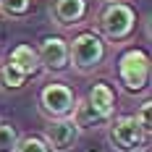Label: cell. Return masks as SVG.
Returning a JSON list of instances; mask_svg holds the SVG:
<instances>
[{"label": "cell", "instance_id": "6", "mask_svg": "<svg viewBox=\"0 0 152 152\" xmlns=\"http://www.w3.org/2000/svg\"><path fill=\"white\" fill-rule=\"evenodd\" d=\"M81 137V129L74 123V118H55L47 121L45 131H42V142H45L50 152H68L76 147V142Z\"/></svg>", "mask_w": 152, "mask_h": 152}, {"label": "cell", "instance_id": "9", "mask_svg": "<svg viewBox=\"0 0 152 152\" xmlns=\"http://www.w3.org/2000/svg\"><path fill=\"white\" fill-rule=\"evenodd\" d=\"M8 61L13 63L26 79H29V76H37L39 71H42L39 58H37V50H34L31 45H16L13 50H11V55H8Z\"/></svg>", "mask_w": 152, "mask_h": 152}, {"label": "cell", "instance_id": "17", "mask_svg": "<svg viewBox=\"0 0 152 152\" xmlns=\"http://www.w3.org/2000/svg\"><path fill=\"white\" fill-rule=\"evenodd\" d=\"M107 3H118V0H107ZM121 3H123V0H121Z\"/></svg>", "mask_w": 152, "mask_h": 152}, {"label": "cell", "instance_id": "14", "mask_svg": "<svg viewBox=\"0 0 152 152\" xmlns=\"http://www.w3.org/2000/svg\"><path fill=\"white\" fill-rule=\"evenodd\" d=\"M31 8V0H0V13L8 18H21Z\"/></svg>", "mask_w": 152, "mask_h": 152}, {"label": "cell", "instance_id": "8", "mask_svg": "<svg viewBox=\"0 0 152 152\" xmlns=\"http://www.w3.org/2000/svg\"><path fill=\"white\" fill-rule=\"evenodd\" d=\"M50 16H53V24H58L61 29H71L84 21L87 0H55L50 8Z\"/></svg>", "mask_w": 152, "mask_h": 152}, {"label": "cell", "instance_id": "11", "mask_svg": "<svg viewBox=\"0 0 152 152\" xmlns=\"http://www.w3.org/2000/svg\"><path fill=\"white\" fill-rule=\"evenodd\" d=\"M71 118H74V123L81 129V131H84V129H97V126L107 123V118H102V115H100V113L87 102V97H84V100H76Z\"/></svg>", "mask_w": 152, "mask_h": 152}, {"label": "cell", "instance_id": "4", "mask_svg": "<svg viewBox=\"0 0 152 152\" xmlns=\"http://www.w3.org/2000/svg\"><path fill=\"white\" fill-rule=\"evenodd\" d=\"M76 92L68 87V84H45L39 94H37V107L39 113L45 115L47 121H55V118H68L74 113V105H76Z\"/></svg>", "mask_w": 152, "mask_h": 152}, {"label": "cell", "instance_id": "16", "mask_svg": "<svg viewBox=\"0 0 152 152\" xmlns=\"http://www.w3.org/2000/svg\"><path fill=\"white\" fill-rule=\"evenodd\" d=\"M150 105H152L150 100H147V102H142L139 113L134 115V118H137V123L142 126V129H144V131H147V134H150Z\"/></svg>", "mask_w": 152, "mask_h": 152}, {"label": "cell", "instance_id": "12", "mask_svg": "<svg viewBox=\"0 0 152 152\" xmlns=\"http://www.w3.org/2000/svg\"><path fill=\"white\" fill-rule=\"evenodd\" d=\"M24 84H26V76H24V74L13 66V63L5 58V61L0 63V89L16 92V89H21Z\"/></svg>", "mask_w": 152, "mask_h": 152}, {"label": "cell", "instance_id": "13", "mask_svg": "<svg viewBox=\"0 0 152 152\" xmlns=\"http://www.w3.org/2000/svg\"><path fill=\"white\" fill-rule=\"evenodd\" d=\"M18 129H16L11 121H0V152H13L16 144H18Z\"/></svg>", "mask_w": 152, "mask_h": 152}, {"label": "cell", "instance_id": "3", "mask_svg": "<svg viewBox=\"0 0 152 152\" xmlns=\"http://www.w3.org/2000/svg\"><path fill=\"white\" fill-rule=\"evenodd\" d=\"M118 79L123 89L131 94H142L150 89V55L139 47L126 50L118 58Z\"/></svg>", "mask_w": 152, "mask_h": 152}, {"label": "cell", "instance_id": "10", "mask_svg": "<svg viewBox=\"0 0 152 152\" xmlns=\"http://www.w3.org/2000/svg\"><path fill=\"white\" fill-rule=\"evenodd\" d=\"M87 102H89L102 118H113V113H115V94H113V89L107 87V84H94L89 89V94H87Z\"/></svg>", "mask_w": 152, "mask_h": 152}, {"label": "cell", "instance_id": "15", "mask_svg": "<svg viewBox=\"0 0 152 152\" xmlns=\"http://www.w3.org/2000/svg\"><path fill=\"white\" fill-rule=\"evenodd\" d=\"M13 152H50V147L42 142V137H21Z\"/></svg>", "mask_w": 152, "mask_h": 152}, {"label": "cell", "instance_id": "7", "mask_svg": "<svg viewBox=\"0 0 152 152\" xmlns=\"http://www.w3.org/2000/svg\"><path fill=\"white\" fill-rule=\"evenodd\" d=\"M39 66L47 68L50 74H63L68 68V42L63 37H45L37 50Z\"/></svg>", "mask_w": 152, "mask_h": 152}, {"label": "cell", "instance_id": "1", "mask_svg": "<svg viewBox=\"0 0 152 152\" xmlns=\"http://www.w3.org/2000/svg\"><path fill=\"white\" fill-rule=\"evenodd\" d=\"M107 55V42L97 31H81L68 42V68L76 74L97 71Z\"/></svg>", "mask_w": 152, "mask_h": 152}, {"label": "cell", "instance_id": "5", "mask_svg": "<svg viewBox=\"0 0 152 152\" xmlns=\"http://www.w3.org/2000/svg\"><path fill=\"white\" fill-rule=\"evenodd\" d=\"M107 142L115 152H139L147 142V131L137 123L134 115H118V118H110Z\"/></svg>", "mask_w": 152, "mask_h": 152}, {"label": "cell", "instance_id": "2", "mask_svg": "<svg viewBox=\"0 0 152 152\" xmlns=\"http://www.w3.org/2000/svg\"><path fill=\"white\" fill-rule=\"evenodd\" d=\"M100 37L107 42H123L137 29V11L129 3H107L100 11Z\"/></svg>", "mask_w": 152, "mask_h": 152}]
</instances>
